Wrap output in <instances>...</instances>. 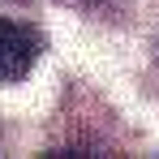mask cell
Here are the masks:
<instances>
[{"instance_id": "1", "label": "cell", "mask_w": 159, "mask_h": 159, "mask_svg": "<svg viewBox=\"0 0 159 159\" xmlns=\"http://www.w3.org/2000/svg\"><path fill=\"white\" fill-rule=\"evenodd\" d=\"M43 52L39 30L13 17H0V82H22Z\"/></svg>"}, {"instance_id": "2", "label": "cell", "mask_w": 159, "mask_h": 159, "mask_svg": "<svg viewBox=\"0 0 159 159\" xmlns=\"http://www.w3.org/2000/svg\"><path fill=\"white\" fill-rule=\"evenodd\" d=\"M82 4H99V0H82Z\"/></svg>"}]
</instances>
